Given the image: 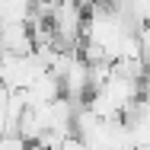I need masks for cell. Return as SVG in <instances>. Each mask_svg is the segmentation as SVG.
Returning <instances> with one entry per match:
<instances>
[{
  "label": "cell",
  "mask_w": 150,
  "mask_h": 150,
  "mask_svg": "<svg viewBox=\"0 0 150 150\" xmlns=\"http://www.w3.org/2000/svg\"><path fill=\"white\" fill-rule=\"evenodd\" d=\"M26 150H42V147H35V144H29V147H26Z\"/></svg>",
  "instance_id": "4"
},
{
  "label": "cell",
  "mask_w": 150,
  "mask_h": 150,
  "mask_svg": "<svg viewBox=\"0 0 150 150\" xmlns=\"http://www.w3.org/2000/svg\"><path fill=\"white\" fill-rule=\"evenodd\" d=\"M0 48H3V54H10V58H26L32 54V35L29 29L19 23V26H3L0 29Z\"/></svg>",
  "instance_id": "1"
},
{
  "label": "cell",
  "mask_w": 150,
  "mask_h": 150,
  "mask_svg": "<svg viewBox=\"0 0 150 150\" xmlns=\"http://www.w3.org/2000/svg\"><path fill=\"white\" fill-rule=\"evenodd\" d=\"M61 150H86L77 137H64V144H61Z\"/></svg>",
  "instance_id": "3"
},
{
  "label": "cell",
  "mask_w": 150,
  "mask_h": 150,
  "mask_svg": "<svg viewBox=\"0 0 150 150\" xmlns=\"http://www.w3.org/2000/svg\"><path fill=\"white\" fill-rule=\"evenodd\" d=\"M29 144L16 134H0V150H26Z\"/></svg>",
  "instance_id": "2"
}]
</instances>
